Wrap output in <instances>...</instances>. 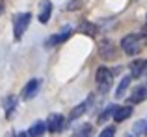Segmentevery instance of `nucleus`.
I'll use <instances>...</instances> for the list:
<instances>
[{"mask_svg":"<svg viewBox=\"0 0 147 137\" xmlns=\"http://www.w3.org/2000/svg\"><path fill=\"white\" fill-rule=\"evenodd\" d=\"M7 137H17V135H15V134H9V135H7Z\"/></svg>","mask_w":147,"mask_h":137,"instance_id":"obj_24","label":"nucleus"},{"mask_svg":"<svg viewBox=\"0 0 147 137\" xmlns=\"http://www.w3.org/2000/svg\"><path fill=\"white\" fill-rule=\"evenodd\" d=\"M125 137H132V135H125Z\"/></svg>","mask_w":147,"mask_h":137,"instance_id":"obj_25","label":"nucleus"},{"mask_svg":"<svg viewBox=\"0 0 147 137\" xmlns=\"http://www.w3.org/2000/svg\"><path fill=\"white\" fill-rule=\"evenodd\" d=\"M39 85H41V82L39 80H30L28 83L24 85V89H22V93H21V96H22V100H30V98H34L37 94V91H39Z\"/></svg>","mask_w":147,"mask_h":137,"instance_id":"obj_7","label":"nucleus"},{"mask_svg":"<svg viewBox=\"0 0 147 137\" xmlns=\"http://www.w3.org/2000/svg\"><path fill=\"white\" fill-rule=\"evenodd\" d=\"M90 134H91V126L90 124H84V126H80L76 137H90Z\"/></svg>","mask_w":147,"mask_h":137,"instance_id":"obj_20","label":"nucleus"},{"mask_svg":"<svg viewBox=\"0 0 147 137\" xmlns=\"http://www.w3.org/2000/svg\"><path fill=\"white\" fill-rule=\"evenodd\" d=\"M4 109H6V119H13L15 109H17V98L7 96L6 100H4Z\"/></svg>","mask_w":147,"mask_h":137,"instance_id":"obj_13","label":"nucleus"},{"mask_svg":"<svg viewBox=\"0 0 147 137\" xmlns=\"http://www.w3.org/2000/svg\"><path fill=\"white\" fill-rule=\"evenodd\" d=\"M121 48H123V52H125V54H129V56L138 54V52H140V48H142V37L140 35H134V33L127 35L125 39L121 41Z\"/></svg>","mask_w":147,"mask_h":137,"instance_id":"obj_3","label":"nucleus"},{"mask_svg":"<svg viewBox=\"0 0 147 137\" xmlns=\"http://www.w3.org/2000/svg\"><path fill=\"white\" fill-rule=\"evenodd\" d=\"M84 4H86V0H71V2L67 4V9L69 11H76V9H80Z\"/></svg>","mask_w":147,"mask_h":137,"instance_id":"obj_18","label":"nucleus"},{"mask_svg":"<svg viewBox=\"0 0 147 137\" xmlns=\"http://www.w3.org/2000/svg\"><path fill=\"white\" fill-rule=\"evenodd\" d=\"M115 109H117V108H115V106H108V108H106V109H104V111H102V115L99 117V122H104V120H106L108 117L112 115V113H115Z\"/></svg>","mask_w":147,"mask_h":137,"instance_id":"obj_19","label":"nucleus"},{"mask_svg":"<svg viewBox=\"0 0 147 137\" xmlns=\"http://www.w3.org/2000/svg\"><path fill=\"white\" fill-rule=\"evenodd\" d=\"M129 83H130V78H129V76L121 78V82H119V85H117V91H115V96L121 98L123 94H125V91L129 89Z\"/></svg>","mask_w":147,"mask_h":137,"instance_id":"obj_16","label":"nucleus"},{"mask_svg":"<svg viewBox=\"0 0 147 137\" xmlns=\"http://www.w3.org/2000/svg\"><path fill=\"white\" fill-rule=\"evenodd\" d=\"M145 67H147V63L144 61V59H136V61H132V63L129 65L130 74H132L134 78H140V76L145 72Z\"/></svg>","mask_w":147,"mask_h":137,"instance_id":"obj_12","label":"nucleus"},{"mask_svg":"<svg viewBox=\"0 0 147 137\" xmlns=\"http://www.w3.org/2000/svg\"><path fill=\"white\" fill-rule=\"evenodd\" d=\"M76 32H80V33H86V35H95L97 33V26L95 24H91V22H88V21H82L78 26H76Z\"/></svg>","mask_w":147,"mask_h":137,"instance_id":"obj_15","label":"nucleus"},{"mask_svg":"<svg viewBox=\"0 0 147 137\" xmlns=\"http://www.w3.org/2000/svg\"><path fill=\"white\" fill-rule=\"evenodd\" d=\"M30 21H32V15L30 13H19L13 17V37H15V41H19L24 35V32L28 30Z\"/></svg>","mask_w":147,"mask_h":137,"instance_id":"obj_1","label":"nucleus"},{"mask_svg":"<svg viewBox=\"0 0 147 137\" xmlns=\"http://www.w3.org/2000/svg\"><path fill=\"white\" fill-rule=\"evenodd\" d=\"M99 56L102 59H106V61L117 58V50H115V47L112 45V41H102V43L99 45Z\"/></svg>","mask_w":147,"mask_h":137,"instance_id":"obj_4","label":"nucleus"},{"mask_svg":"<svg viewBox=\"0 0 147 137\" xmlns=\"http://www.w3.org/2000/svg\"><path fill=\"white\" fill-rule=\"evenodd\" d=\"M114 134H115V128L114 126H106L102 132H100L99 137H114Z\"/></svg>","mask_w":147,"mask_h":137,"instance_id":"obj_21","label":"nucleus"},{"mask_svg":"<svg viewBox=\"0 0 147 137\" xmlns=\"http://www.w3.org/2000/svg\"><path fill=\"white\" fill-rule=\"evenodd\" d=\"M2 11H4V2L0 0V13H2Z\"/></svg>","mask_w":147,"mask_h":137,"instance_id":"obj_23","label":"nucleus"},{"mask_svg":"<svg viewBox=\"0 0 147 137\" xmlns=\"http://www.w3.org/2000/svg\"><path fill=\"white\" fill-rule=\"evenodd\" d=\"M90 106H93V94H90L86 102H82V104H78V106H76V108H75V109L71 111V115H69V119H71V120L78 119L80 115H84V113H86L88 109H90Z\"/></svg>","mask_w":147,"mask_h":137,"instance_id":"obj_9","label":"nucleus"},{"mask_svg":"<svg viewBox=\"0 0 147 137\" xmlns=\"http://www.w3.org/2000/svg\"><path fill=\"white\" fill-rule=\"evenodd\" d=\"M50 15H52V2L50 0H41L39 2V15H37L39 22L41 24H47L50 21Z\"/></svg>","mask_w":147,"mask_h":137,"instance_id":"obj_6","label":"nucleus"},{"mask_svg":"<svg viewBox=\"0 0 147 137\" xmlns=\"http://www.w3.org/2000/svg\"><path fill=\"white\" fill-rule=\"evenodd\" d=\"M95 80H97V83H99L100 93H106V91H110V87H112V80H114V74H112L110 68H106V67H99V68H97V74H95Z\"/></svg>","mask_w":147,"mask_h":137,"instance_id":"obj_2","label":"nucleus"},{"mask_svg":"<svg viewBox=\"0 0 147 137\" xmlns=\"http://www.w3.org/2000/svg\"><path fill=\"white\" fill-rule=\"evenodd\" d=\"M17 137H28V132H26V134H24V132H19Z\"/></svg>","mask_w":147,"mask_h":137,"instance_id":"obj_22","label":"nucleus"},{"mask_svg":"<svg viewBox=\"0 0 147 137\" xmlns=\"http://www.w3.org/2000/svg\"><path fill=\"white\" fill-rule=\"evenodd\" d=\"M145 98H147V87L140 85V87H136V89L132 91V94H130L129 100L132 102V104H142Z\"/></svg>","mask_w":147,"mask_h":137,"instance_id":"obj_10","label":"nucleus"},{"mask_svg":"<svg viewBox=\"0 0 147 137\" xmlns=\"http://www.w3.org/2000/svg\"><path fill=\"white\" fill-rule=\"evenodd\" d=\"M71 33H73L71 26H67V28H65L61 33H58V35H52V37H49V41H45V47H47V48H50V47H54V45H58V43H63V41H67L69 37H71Z\"/></svg>","mask_w":147,"mask_h":137,"instance_id":"obj_8","label":"nucleus"},{"mask_svg":"<svg viewBox=\"0 0 147 137\" xmlns=\"http://www.w3.org/2000/svg\"><path fill=\"white\" fill-rule=\"evenodd\" d=\"M45 132H47V122H43V120H37V122H34L32 126H30L28 137H41Z\"/></svg>","mask_w":147,"mask_h":137,"instance_id":"obj_11","label":"nucleus"},{"mask_svg":"<svg viewBox=\"0 0 147 137\" xmlns=\"http://www.w3.org/2000/svg\"><path fill=\"white\" fill-rule=\"evenodd\" d=\"M47 130L52 132V134H58V132L63 130V117L60 113H50L47 119Z\"/></svg>","mask_w":147,"mask_h":137,"instance_id":"obj_5","label":"nucleus"},{"mask_svg":"<svg viewBox=\"0 0 147 137\" xmlns=\"http://www.w3.org/2000/svg\"><path fill=\"white\" fill-rule=\"evenodd\" d=\"M147 122L145 120H138L136 124H134V135H144L145 132H147Z\"/></svg>","mask_w":147,"mask_h":137,"instance_id":"obj_17","label":"nucleus"},{"mask_svg":"<svg viewBox=\"0 0 147 137\" xmlns=\"http://www.w3.org/2000/svg\"><path fill=\"white\" fill-rule=\"evenodd\" d=\"M130 115H132V108H130V106H123V108L115 109L114 119H115V122H123V120H127Z\"/></svg>","mask_w":147,"mask_h":137,"instance_id":"obj_14","label":"nucleus"}]
</instances>
